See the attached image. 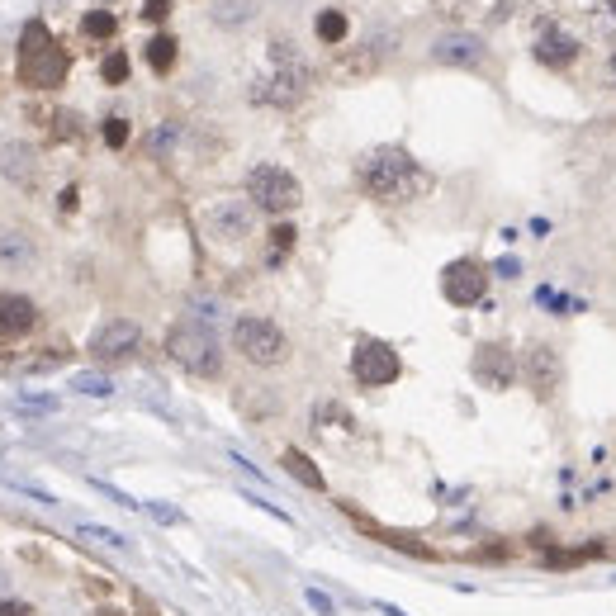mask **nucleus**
<instances>
[{"instance_id": "nucleus-10", "label": "nucleus", "mask_w": 616, "mask_h": 616, "mask_svg": "<svg viewBox=\"0 0 616 616\" xmlns=\"http://www.w3.org/2000/svg\"><path fill=\"white\" fill-rule=\"evenodd\" d=\"M484 290H489V266L474 261V256H460V261H451V266L441 271V294H446V304H455V308L479 304Z\"/></svg>"}, {"instance_id": "nucleus-6", "label": "nucleus", "mask_w": 616, "mask_h": 616, "mask_svg": "<svg viewBox=\"0 0 616 616\" xmlns=\"http://www.w3.org/2000/svg\"><path fill=\"white\" fill-rule=\"evenodd\" d=\"M247 200H252L256 209H266V214H294V209L304 204V185H299V176L285 171V166L261 162L247 171Z\"/></svg>"}, {"instance_id": "nucleus-4", "label": "nucleus", "mask_w": 616, "mask_h": 616, "mask_svg": "<svg viewBox=\"0 0 616 616\" xmlns=\"http://www.w3.org/2000/svg\"><path fill=\"white\" fill-rule=\"evenodd\" d=\"M166 356L181 365V370L200 375V380H218V375H223V351H218V337L204 323H190V318L166 332Z\"/></svg>"}, {"instance_id": "nucleus-30", "label": "nucleus", "mask_w": 616, "mask_h": 616, "mask_svg": "<svg viewBox=\"0 0 616 616\" xmlns=\"http://www.w3.org/2000/svg\"><path fill=\"white\" fill-rule=\"evenodd\" d=\"M81 536H86V541H105V545H114V550H124V536H114V531H105V526H81Z\"/></svg>"}, {"instance_id": "nucleus-35", "label": "nucleus", "mask_w": 616, "mask_h": 616, "mask_svg": "<svg viewBox=\"0 0 616 616\" xmlns=\"http://www.w3.org/2000/svg\"><path fill=\"white\" fill-rule=\"evenodd\" d=\"M612 86H616V53H612Z\"/></svg>"}, {"instance_id": "nucleus-22", "label": "nucleus", "mask_w": 616, "mask_h": 616, "mask_svg": "<svg viewBox=\"0 0 616 616\" xmlns=\"http://www.w3.org/2000/svg\"><path fill=\"white\" fill-rule=\"evenodd\" d=\"M313 34L323 38L327 48H337V43L346 38V15H342V10H323V15L313 19Z\"/></svg>"}, {"instance_id": "nucleus-19", "label": "nucleus", "mask_w": 616, "mask_h": 616, "mask_svg": "<svg viewBox=\"0 0 616 616\" xmlns=\"http://www.w3.org/2000/svg\"><path fill=\"white\" fill-rule=\"evenodd\" d=\"M280 465H285V474H290V479H299L304 489H313V493H323V489H327L323 470H318V465H313V460H308L299 446H285V451H280Z\"/></svg>"}, {"instance_id": "nucleus-16", "label": "nucleus", "mask_w": 616, "mask_h": 616, "mask_svg": "<svg viewBox=\"0 0 616 616\" xmlns=\"http://www.w3.org/2000/svg\"><path fill=\"white\" fill-rule=\"evenodd\" d=\"M583 43L574 34H564V29H545L541 38H536V62L541 67H555V72H564L569 62H579Z\"/></svg>"}, {"instance_id": "nucleus-9", "label": "nucleus", "mask_w": 616, "mask_h": 616, "mask_svg": "<svg viewBox=\"0 0 616 616\" xmlns=\"http://www.w3.org/2000/svg\"><path fill=\"white\" fill-rule=\"evenodd\" d=\"M204 228L214 242L223 247H237V242H247L256 228V204L252 200H218L204 209Z\"/></svg>"}, {"instance_id": "nucleus-18", "label": "nucleus", "mask_w": 616, "mask_h": 616, "mask_svg": "<svg viewBox=\"0 0 616 616\" xmlns=\"http://www.w3.org/2000/svg\"><path fill=\"white\" fill-rule=\"evenodd\" d=\"M38 261V242L24 228H0V271H29Z\"/></svg>"}, {"instance_id": "nucleus-11", "label": "nucleus", "mask_w": 616, "mask_h": 616, "mask_svg": "<svg viewBox=\"0 0 616 616\" xmlns=\"http://www.w3.org/2000/svg\"><path fill=\"white\" fill-rule=\"evenodd\" d=\"M143 346V327L133 323V318H109V323H100L91 332V351L95 361H105V365H114V361H128L133 351Z\"/></svg>"}, {"instance_id": "nucleus-1", "label": "nucleus", "mask_w": 616, "mask_h": 616, "mask_svg": "<svg viewBox=\"0 0 616 616\" xmlns=\"http://www.w3.org/2000/svg\"><path fill=\"white\" fill-rule=\"evenodd\" d=\"M356 181L370 200L380 204H403V200H417V195H427L432 190V176L417 166L413 152H403V147H370L361 162H356Z\"/></svg>"}, {"instance_id": "nucleus-7", "label": "nucleus", "mask_w": 616, "mask_h": 616, "mask_svg": "<svg viewBox=\"0 0 616 616\" xmlns=\"http://www.w3.org/2000/svg\"><path fill=\"white\" fill-rule=\"evenodd\" d=\"M351 375H356V384H365V389H384V384H394L403 375V361L389 342L361 337V342L351 346Z\"/></svg>"}, {"instance_id": "nucleus-23", "label": "nucleus", "mask_w": 616, "mask_h": 616, "mask_svg": "<svg viewBox=\"0 0 616 616\" xmlns=\"http://www.w3.org/2000/svg\"><path fill=\"white\" fill-rule=\"evenodd\" d=\"M128 72H133V62H128V53H119V48L100 62V81H105V86H124Z\"/></svg>"}, {"instance_id": "nucleus-34", "label": "nucleus", "mask_w": 616, "mask_h": 616, "mask_svg": "<svg viewBox=\"0 0 616 616\" xmlns=\"http://www.w3.org/2000/svg\"><path fill=\"white\" fill-rule=\"evenodd\" d=\"M95 616H124V612H109V607H105V612H95Z\"/></svg>"}, {"instance_id": "nucleus-31", "label": "nucleus", "mask_w": 616, "mask_h": 616, "mask_svg": "<svg viewBox=\"0 0 616 616\" xmlns=\"http://www.w3.org/2000/svg\"><path fill=\"white\" fill-rule=\"evenodd\" d=\"M143 15L147 19H166L171 15V0H143Z\"/></svg>"}, {"instance_id": "nucleus-13", "label": "nucleus", "mask_w": 616, "mask_h": 616, "mask_svg": "<svg viewBox=\"0 0 616 616\" xmlns=\"http://www.w3.org/2000/svg\"><path fill=\"white\" fill-rule=\"evenodd\" d=\"M432 62H441V67H484V62H489V48H484L479 34L451 29V34L432 38Z\"/></svg>"}, {"instance_id": "nucleus-32", "label": "nucleus", "mask_w": 616, "mask_h": 616, "mask_svg": "<svg viewBox=\"0 0 616 616\" xmlns=\"http://www.w3.org/2000/svg\"><path fill=\"white\" fill-rule=\"evenodd\" d=\"M0 616H34V607H29V602H10V598H0Z\"/></svg>"}, {"instance_id": "nucleus-25", "label": "nucleus", "mask_w": 616, "mask_h": 616, "mask_svg": "<svg viewBox=\"0 0 616 616\" xmlns=\"http://www.w3.org/2000/svg\"><path fill=\"white\" fill-rule=\"evenodd\" d=\"M114 29H119V24H114L109 10H91V15L81 19V34L86 38H114Z\"/></svg>"}, {"instance_id": "nucleus-14", "label": "nucleus", "mask_w": 616, "mask_h": 616, "mask_svg": "<svg viewBox=\"0 0 616 616\" xmlns=\"http://www.w3.org/2000/svg\"><path fill=\"white\" fill-rule=\"evenodd\" d=\"M342 512L351 517V522L361 526L365 536H375L380 545H389V550H403V555H413V560H436V550L427 541H417L413 531H394V526H380L375 517H365V512H356L351 503H342Z\"/></svg>"}, {"instance_id": "nucleus-21", "label": "nucleus", "mask_w": 616, "mask_h": 616, "mask_svg": "<svg viewBox=\"0 0 616 616\" xmlns=\"http://www.w3.org/2000/svg\"><path fill=\"white\" fill-rule=\"evenodd\" d=\"M147 67L157 76H166L171 67H176V38L171 34H157L152 43H147Z\"/></svg>"}, {"instance_id": "nucleus-17", "label": "nucleus", "mask_w": 616, "mask_h": 616, "mask_svg": "<svg viewBox=\"0 0 616 616\" xmlns=\"http://www.w3.org/2000/svg\"><path fill=\"white\" fill-rule=\"evenodd\" d=\"M38 327V304L24 294H0V337H29Z\"/></svg>"}, {"instance_id": "nucleus-26", "label": "nucleus", "mask_w": 616, "mask_h": 616, "mask_svg": "<svg viewBox=\"0 0 616 616\" xmlns=\"http://www.w3.org/2000/svg\"><path fill=\"white\" fill-rule=\"evenodd\" d=\"M72 389L76 394H91V399H109V394H114V380H109V375H76Z\"/></svg>"}, {"instance_id": "nucleus-29", "label": "nucleus", "mask_w": 616, "mask_h": 616, "mask_svg": "<svg viewBox=\"0 0 616 616\" xmlns=\"http://www.w3.org/2000/svg\"><path fill=\"white\" fill-rule=\"evenodd\" d=\"M124 143H128V119H124V114H109V119H105V147H114V152H119Z\"/></svg>"}, {"instance_id": "nucleus-28", "label": "nucleus", "mask_w": 616, "mask_h": 616, "mask_svg": "<svg viewBox=\"0 0 616 616\" xmlns=\"http://www.w3.org/2000/svg\"><path fill=\"white\" fill-rule=\"evenodd\" d=\"M294 237H299V233H294V223H275V228H271V261H280V256L290 252Z\"/></svg>"}, {"instance_id": "nucleus-8", "label": "nucleus", "mask_w": 616, "mask_h": 616, "mask_svg": "<svg viewBox=\"0 0 616 616\" xmlns=\"http://www.w3.org/2000/svg\"><path fill=\"white\" fill-rule=\"evenodd\" d=\"M522 380H526V389H531L536 399H555V394H560V384H564L560 346H550V342L526 346L522 351Z\"/></svg>"}, {"instance_id": "nucleus-27", "label": "nucleus", "mask_w": 616, "mask_h": 616, "mask_svg": "<svg viewBox=\"0 0 616 616\" xmlns=\"http://www.w3.org/2000/svg\"><path fill=\"white\" fill-rule=\"evenodd\" d=\"M588 24H593V34H616V0H602L588 10Z\"/></svg>"}, {"instance_id": "nucleus-33", "label": "nucleus", "mask_w": 616, "mask_h": 616, "mask_svg": "<svg viewBox=\"0 0 616 616\" xmlns=\"http://www.w3.org/2000/svg\"><path fill=\"white\" fill-rule=\"evenodd\" d=\"M308 602H313V607H318V612H323V616H332V602H327L323 593H308Z\"/></svg>"}, {"instance_id": "nucleus-12", "label": "nucleus", "mask_w": 616, "mask_h": 616, "mask_svg": "<svg viewBox=\"0 0 616 616\" xmlns=\"http://www.w3.org/2000/svg\"><path fill=\"white\" fill-rule=\"evenodd\" d=\"M474 380L484 384V389H493V394H503V389H512V380H517V370H522V361L512 356L503 342H484L474 346Z\"/></svg>"}, {"instance_id": "nucleus-2", "label": "nucleus", "mask_w": 616, "mask_h": 616, "mask_svg": "<svg viewBox=\"0 0 616 616\" xmlns=\"http://www.w3.org/2000/svg\"><path fill=\"white\" fill-rule=\"evenodd\" d=\"M67 72H72L67 48L48 34L43 19H29L24 34H19V81H24L29 91H57V86L67 81Z\"/></svg>"}, {"instance_id": "nucleus-3", "label": "nucleus", "mask_w": 616, "mask_h": 616, "mask_svg": "<svg viewBox=\"0 0 616 616\" xmlns=\"http://www.w3.org/2000/svg\"><path fill=\"white\" fill-rule=\"evenodd\" d=\"M308 81H313V72H308V62L299 57V48H294L290 38H275L271 76H261L252 86V100H261V105H294L308 91Z\"/></svg>"}, {"instance_id": "nucleus-15", "label": "nucleus", "mask_w": 616, "mask_h": 616, "mask_svg": "<svg viewBox=\"0 0 616 616\" xmlns=\"http://www.w3.org/2000/svg\"><path fill=\"white\" fill-rule=\"evenodd\" d=\"M0 176H5V181H15L19 190H38L43 162H38V152H34L29 143H15V138H5V143H0Z\"/></svg>"}, {"instance_id": "nucleus-20", "label": "nucleus", "mask_w": 616, "mask_h": 616, "mask_svg": "<svg viewBox=\"0 0 616 616\" xmlns=\"http://www.w3.org/2000/svg\"><path fill=\"white\" fill-rule=\"evenodd\" d=\"M81 133H86V128H81V114H76V109H53V114H48V138H53V143H76Z\"/></svg>"}, {"instance_id": "nucleus-24", "label": "nucleus", "mask_w": 616, "mask_h": 616, "mask_svg": "<svg viewBox=\"0 0 616 616\" xmlns=\"http://www.w3.org/2000/svg\"><path fill=\"white\" fill-rule=\"evenodd\" d=\"M252 10H256V0H218L214 19L218 24H242V19H252Z\"/></svg>"}, {"instance_id": "nucleus-5", "label": "nucleus", "mask_w": 616, "mask_h": 616, "mask_svg": "<svg viewBox=\"0 0 616 616\" xmlns=\"http://www.w3.org/2000/svg\"><path fill=\"white\" fill-rule=\"evenodd\" d=\"M233 346H237V356H242V361L261 365V370L290 361V337L280 332V323L261 318V313H242V318H237L233 323Z\"/></svg>"}]
</instances>
